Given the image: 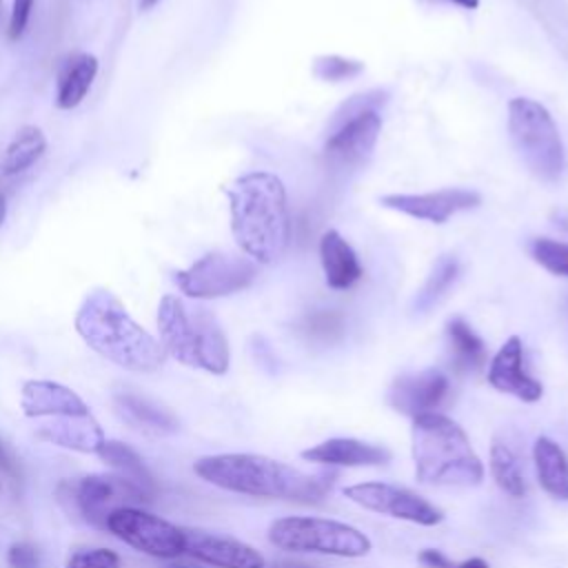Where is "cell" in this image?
Instances as JSON below:
<instances>
[{
  "label": "cell",
  "mask_w": 568,
  "mask_h": 568,
  "mask_svg": "<svg viewBox=\"0 0 568 568\" xmlns=\"http://www.w3.org/2000/svg\"><path fill=\"white\" fill-rule=\"evenodd\" d=\"M231 233L255 264H275L291 240L286 189L275 173L251 171L226 186Z\"/></svg>",
  "instance_id": "cell-1"
},
{
  "label": "cell",
  "mask_w": 568,
  "mask_h": 568,
  "mask_svg": "<svg viewBox=\"0 0 568 568\" xmlns=\"http://www.w3.org/2000/svg\"><path fill=\"white\" fill-rule=\"evenodd\" d=\"M193 470L206 484L229 493L302 504L322 501L335 481V473H304L257 453L206 455L193 464Z\"/></svg>",
  "instance_id": "cell-2"
},
{
  "label": "cell",
  "mask_w": 568,
  "mask_h": 568,
  "mask_svg": "<svg viewBox=\"0 0 568 568\" xmlns=\"http://www.w3.org/2000/svg\"><path fill=\"white\" fill-rule=\"evenodd\" d=\"M75 331L89 348L131 373H155L164 364L162 344L142 328L106 288H93L75 313Z\"/></svg>",
  "instance_id": "cell-3"
},
{
  "label": "cell",
  "mask_w": 568,
  "mask_h": 568,
  "mask_svg": "<svg viewBox=\"0 0 568 568\" xmlns=\"http://www.w3.org/2000/svg\"><path fill=\"white\" fill-rule=\"evenodd\" d=\"M410 453L419 484L470 488L484 481V464L473 450L468 435L442 413L413 417Z\"/></svg>",
  "instance_id": "cell-4"
},
{
  "label": "cell",
  "mask_w": 568,
  "mask_h": 568,
  "mask_svg": "<svg viewBox=\"0 0 568 568\" xmlns=\"http://www.w3.org/2000/svg\"><path fill=\"white\" fill-rule=\"evenodd\" d=\"M160 344L166 355L184 366L224 375L231 364L229 339L217 317L178 295H164L158 304Z\"/></svg>",
  "instance_id": "cell-5"
},
{
  "label": "cell",
  "mask_w": 568,
  "mask_h": 568,
  "mask_svg": "<svg viewBox=\"0 0 568 568\" xmlns=\"http://www.w3.org/2000/svg\"><path fill=\"white\" fill-rule=\"evenodd\" d=\"M508 135L524 166L541 182H557L566 169L561 133L550 111L532 98L508 102Z\"/></svg>",
  "instance_id": "cell-6"
},
{
  "label": "cell",
  "mask_w": 568,
  "mask_h": 568,
  "mask_svg": "<svg viewBox=\"0 0 568 568\" xmlns=\"http://www.w3.org/2000/svg\"><path fill=\"white\" fill-rule=\"evenodd\" d=\"M268 541L288 552L364 557L371 539L355 526L324 517H282L268 528Z\"/></svg>",
  "instance_id": "cell-7"
},
{
  "label": "cell",
  "mask_w": 568,
  "mask_h": 568,
  "mask_svg": "<svg viewBox=\"0 0 568 568\" xmlns=\"http://www.w3.org/2000/svg\"><path fill=\"white\" fill-rule=\"evenodd\" d=\"M375 93L355 95L353 102L342 106L346 115L339 120L337 129L324 144V160L333 169H359L373 155L382 131V115L377 104L382 102L379 98H384L379 95L377 100H371Z\"/></svg>",
  "instance_id": "cell-8"
},
{
  "label": "cell",
  "mask_w": 568,
  "mask_h": 568,
  "mask_svg": "<svg viewBox=\"0 0 568 568\" xmlns=\"http://www.w3.org/2000/svg\"><path fill=\"white\" fill-rule=\"evenodd\" d=\"M257 266L246 255L213 251L173 275L175 286L191 300H215L248 288Z\"/></svg>",
  "instance_id": "cell-9"
},
{
  "label": "cell",
  "mask_w": 568,
  "mask_h": 568,
  "mask_svg": "<svg viewBox=\"0 0 568 568\" xmlns=\"http://www.w3.org/2000/svg\"><path fill=\"white\" fill-rule=\"evenodd\" d=\"M106 530L138 552L158 559H175L184 552V528L133 506L115 508L106 517Z\"/></svg>",
  "instance_id": "cell-10"
},
{
  "label": "cell",
  "mask_w": 568,
  "mask_h": 568,
  "mask_svg": "<svg viewBox=\"0 0 568 568\" xmlns=\"http://www.w3.org/2000/svg\"><path fill=\"white\" fill-rule=\"evenodd\" d=\"M344 495L346 499H351L353 504L366 510L413 521L419 526H437L444 521L442 508H437L435 504H430L428 499L419 497L417 493L404 486H395L386 481H364V484L346 486Z\"/></svg>",
  "instance_id": "cell-11"
},
{
  "label": "cell",
  "mask_w": 568,
  "mask_h": 568,
  "mask_svg": "<svg viewBox=\"0 0 568 568\" xmlns=\"http://www.w3.org/2000/svg\"><path fill=\"white\" fill-rule=\"evenodd\" d=\"M64 490H69V499L73 508L82 515L84 521H89L95 528L106 530V517L122 508L126 501H149L151 497L144 495L138 486L131 481L118 477V475H87L78 481H64Z\"/></svg>",
  "instance_id": "cell-12"
},
{
  "label": "cell",
  "mask_w": 568,
  "mask_h": 568,
  "mask_svg": "<svg viewBox=\"0 0 568 568\" xmlns=\"http://www.w3.org/2000/svg\"><path fill=\"white\" fill-rule=\"evenodd\" d=\"M379 204L415 220L444 224L462 211L477 209L481 204V195L475 189L446 186L426 193H388L379 197Z\"/></svg>",
  "instance_id": "cell-13"
},
{
  "label": "cell",
  "mask_w": 568,
  "mask_h": 568,
  "mask_svg": "<svg viewBox=\"0 0 568 568\" xmlns=\"http://www.w3.org/2000/svg\"><path fill=\"white\" fill-rule=\"evenodd\" d=\"M184 552L215 568H266V559L253 546L195 528H184Z\"/></svg>",
  "instance_id": "cell-14"
},
{
  "label": "cell",
  "mask_w": 568,
  "mask_h": 568,
  "mask_svg": "<svg viewBox=\"0 0 568 568\" xmlns=\"http://www.w3.org/2000/svg\"><path fill=\"white\" fill-rule=\"evenodd\" d=\"M488 384L506 395H513L521 402H537L544 393L539 379L526 373L524 368V342L519 335H510L488 364Z\"/></svg>",
  "instance_id": "cell-15"
},
{
  "label": "cell",
  "mask_w": 568,
  "mask_h": 568,
  "mask_svg": "<svg viewBox=\"0 0 568 568\" xmlns=\"http://www.w3.org/2000/svg\"><path fill=\"white\" fill-rule=\"evenodd\" d=\"M448 375L437 368L402 375L388 388V404L408 417L435 413L448 395Z\"/></svg>",
  "instance_id": "cell-16"
},
{
  "label": "cell",
  "mask_w": 568,
  "mask_h": 568,
  "mask_svg": "<svg viewBox=\"0 0 568 568\" xmlns=\"http://www.w3.org/2000/svg\"><path fill=\"white\" fill-rule=\"evenodd\" d=\"M20 406L31 419L91 415L89 406L75 390L51 379H27L20 390Z\"/></svg>",
  "instance_id": "cell-17"
},
{
  "label": "cell",
  "mask_w": 568,
  "mask_h": 568,
  "mask_svg": "<svg viewBox=\"0 0 568 568\" xmlns=\"http://www.w3.org/2000/svg\"><path fill=\"white\" fill-rule=\"evenodd\" d=\"M302 459L320 466H382L390 462V450L355 437H333L302 450Z\"/></svg>",
  "instance_id": "cell-18"
},
{
  "label": "cell",
  "mask_w": 568,
  "mask_h": 568,
  "mask_svg": "<svg viewBox=\"0 0 568 568\" xmlns=\"http://www.w3.org/2000/svg\"><path fill=\"white\" fill-rule=\"evenodd\" d=\"M320 262L324 282L333 291H346L355 286L364 275L357 253L335 229H326L320 237Z\"/></svg>",
  "instance_id": "cell-19"
},
{
  "label": "cell",
  "mask_w": 568,
  "mask_h": 568,
  "mask_svg": "<svg viewBox=\"0 0 568 568\" xmlns=\"http://www.w3.org/2000/svg\"><path fill=\"white\" fill-rule=\"evenodd\" d=\"M36 435L49 444L78 450V453H100L104 439V433L100 424L91 417H58L47 424H42Z\"/></svg>",
  "instance_id": "cell-20"
},
{
  "label": "cell",
  "mask_w": 568,
  "mask_h": 568,
  "mask_svg": "<svg viewBox=\"0 0 568 568\" xmlns=\"http://www.w3.org/2000/svg\"><path fill=\"white\" fill-rule=\"evenodd\" d=\"M98 73V58L91 53H75L60 67L55 82V106L75 109L89 93Z\"/></svg>",
  "instance_id": "cell-21"
},
{
  "label": "cell",
  "mask_w": 568,
  "mask_h": 568,
  "mask_svg": "<svg viewBox=\"0 0 568 568\" xmlns=\"http://www.w3.org/2000/svg\"><path fill=\"white\" fill-rule=\"evenodd\" d=\"M532 462L539 486L555 499L568 501V455L550 437H537Z\"/></svg>",
  "instance_id": "cell-22"
},
{
  "label": "cell",
  "mask_w": 568,
  "mask_h": 568,
  "mask_svg": "<svg viewBox=\"0 0 568 568\" xmlns=\"http://www.w3.org/2000/svg\"><path fill=\"white\" fill-rule=\"evenodd\" d=\"M446 339L453 371L468 373L481 368L486 362V344L464 317H453L446 322Z\"/></svg>",
  "instance_id": "cell-23"
},
{
  "label": "cell",
  "mask_w": 568,
  "mask_h": 568,
  "mask_svg": "<svg viewBox=\"0 0 568 568\" xmlns=\"http://www.w3.org/2000/svg\"><path fill=\"white\" fill-rule=\"evenodd\" d=\"M102 457V462L106 466H111L115 470L118 477L131 481L133 486H138L144 495H153L155 490V484H153V477L149 473V468L144 466L142 457L126 444L122 442H115V439H106L98 453Z\"/></svg>",
  "instance_id": "cell-24"
},
{
  "label": "cell",
  "mask_w": 568,
  "mask_h": 568,
  "mask_svg": "<svg viewBox=\"0 0 568 568\" xmlns=\"http://www.w3.org/2000/svg\"><path fill=\"white\" fill-rule=\"evenodd\" d=\"M47 151V138L38 126H22L4 149L2 173L18 175L31 169Z\"/></svg>",
  "instance_id": "cell-25"
},
{
  "label": "cell",
  "mask_w": 568,
  "mask_h": 568,
  "mask_svg": "<svg viewBox=\"0 0 568 568\" xmlns=\"http://www.w3.org/2000/svg\"><path fill=\"white\" fill-rule=\"evenodd\" d=\"M490 475L495 484L510 497L519 499L526 495V477L521 459L508 442L495 439L490 446Z\"/></svg>",
  "instance_id": "cell-26"
},
{
  "label": "cell",
  "mask_w": 568,
  "mask_h": 568,
  "mask_svg": "<svg viewBox=\"0 0 568 568\" xmlns=\"http://www.w3.org/2000/svg\"><path fill=\"white\" fill-rule=\"evenodd\" d=\"M457 277H459V262H457V257L455 255H442L433 264L424 286L417 291L413 308L417 313H426L428 308H433L446 295V291L457 282Z\"/></svg>",
  "instance_id": "cell-27"
},
{
  "label": "cell",
  "mask_w": 568,
  "mask_h": 568,
  "mask_svg": "<svg viewBox=\"0 0 568 568\" xmlns=\"http://www.w3.org/2000/svg\"><path fill=\"white\" fill-rule=\"evenodd\" d=\"M115 402H118V408L124 415H129L133 422L146 426V428L164 430V433L178 430V419L166 408L153 404L146 397H140V395H133V393H120L115 397Z\"/></svg>",
  "instance_id": "cell-28"
},
{
  "label": "cell",
  "mask_w": 568,
  "mask_h": 568,
  "mask_svg": "<svg viewBox=\"0 0 568 568\" xmlns=\"http://www.w3.org/2000/svg\"><path fill=\"white\" fill-rule=\"evenodd\" d=\"M528 253L550 275L568 277V242L552 237H532L528 242Z\"/></svg>",
  "instance_id": "cell-29"
},
{
  "label": "cell",
  "mask_w": 568,
  "mask_h": 568,
  "mask_svg": "<svg viewBox=\"0 0 568 568\" xmlns=\"http://www.w3.org/2000/svg\"><path fill=\"white\" fill-rule=\"evenodd\" d=\"M364 71V62L342 58V55H320L313 62V75L324 82H342L359 75Z\"/></svg>",
  "instance_id": "cell-30"
},
{
  "label": "cell",
  "mask_w": 568,
  "mask_h": 568,
  "mask_svg": "<svg viewBox=\"0 0 568 568\" xmlns=\"http://www.w3.org/2000/svg\"><path fill=\"white\" fill-rule=\"evenodd\" d=\"M64 568H120V555L111 548H84L73 552Z\"/></svg>",
  "instance_id": "cell-31"
},
{
  "label": "cell",
  "mask_w": 568,
  "mask_h": 568,
  "mask_svg": "<svg viewBox=\"0 0 568 568\" xmlns=\"http://www.w3.org/2000/svg\"><path fill=\"white\" fill-rule=\"evenodd\" d=\"M33 4H36V0H13L11 16H9V29H7L11 42H18L24 36Z\"/></svg>",
  "instance_id": "cell-32"
},
{
  "label": "cell",
  "mask_w": 568,
  "mask_h": 568,
  "mask_svg": "<svg viewBox=\"0 0 568 568\" xmlns=\"http://www.w3.org/2000/svg\"><path fill=\"white\" fill-rule=\"evenodd\" d=\"M339 328H342V320H339L337 313H331V311L315 313V315H311L308 322H306V331H308L311 335H315V337H322V339L337 335Z\"/></svg>",
  "instance_id": "cell-33"
},
{
  "label": "cell",
  "mask_w": 568,
  "mask_h": 568,
  "mask_svg": "<svg viewBox=\"0 0 568 568\" xmlns=\"http://www.w3.org/2000/svg\"><path fill=\"white\" fill-rule=\"evenodd\" d=\"M7 561L11 568H40L38 548L29 541H16L9 546Z\"/></svg>",
  "instance_id": "cell-34"
},
{
  "label": "cell",
  "mask_w": 568,
  "mask_h": 568,
  "mask_svg": "<svg viewBox=\"0 0 568 568\" xmlns=\"http://www.w3.org/2000/svg\"><path fill=\"white\" fill-rule=\"evenodd\" d=\"M419 561H422L424 566H428V568H455V564H453L444 552H439V550H435V548L422 550V552H419Z\"/></svg>",
  "instance_id": "cell-35"
},
{
  "label": "cell",
  "mask_w": 568,
  "mask_h": 568,
  "mask_svg": "<svg viewBox=\"0 0 568 568\" xmlns=\"http://www.w3.org/2000/svg\"><path fill=\"white\" fill-rule=\"evenodd\" d=\"M0 470L7 473V475H16V462H13V457L7 453V448L2 446V442H0Z\"/></svg>",
  "instance_id": "cell-36"
},
{
  "label": "cell",
  "mask_w": 568,
  "mask_h": 568,
  "mask_svg": "<svg viewBox=\"0 0 568 568\" xmlns=\"http://www.w3.org/2000/svg\"><path fill=\"white\" fill-rule=\"evenodd\" d=\"M455 568H488V564L481 557H470V559L457 564Z\"/></svg>",
  "instance_id": "cell-37"
},
{
  "label": "cell",
  "mask_w": 568,
  "mask_h": 568,
  "mask_svg": "<svg viewBox=\"0 0 568 568\" xmlns=\"http://www.w3.org/2000/svg\"><path fill=\"white\" fill-rule=\"evenodd\" d=\"M273 568H313V566L302 564V561H277Z\"/></svg>",
  "instance_id": "cell-38"
},
{
  "label": "cell",
  "mask_w": 568,
  "mask_h": 568,
  "mask_svg": "<svg viewBox=\"0 0 568 568\" xmlns=\"http://www.w3.org/2000/svg\"><path fill=\"white\" fill-rule=\"evenodd\" d=\"M453 4H457V7H462V9H477L479 7V0H450Z\"/></svg>",
  "instance_id": "cell-39"
},
{
  "label": "cell",
  "mask_w": 568,
  "mask_h": 568,
  "mask_svg": "<svg viewBox=\"0 0 568 568\" xmlns=\"http://www.w3.org/2000/svg\"><path fill=\"white\" fill-rule=\"evenodd\" d=\"M164 568H204V566H197V564H186V561H171V564H166Z\"/></svg>",
  "instance_id": "cell-40"
},
{
  "label": "cell",
  "mask_w": 568,
  "mask_h": 568,
  "mask_svg": "<svg viewBox=\"0 0 568 568\" xmlns=\"http://www.w3.org/2000/svg\"><path fill=\"white\" fill-rule=\"evenodd\" d=\"M155 2H158V0H140V9L146 11V9H151Z\"/></svg>",
  "instance_id": "cell-41"
},
{
  "label": "cell",
  "mask_w": 568,
  "mask_h": 568,
  "mask_svg": "<svg viewBox=\"0 0 568 568\" xmlns=\"http://www.w3.org/2000/svg\"><path fill=\"white\" fill-rule=\"evenodd\" d=\"M2 220H4V195L0 191V224H2Z\"/></svg>",
  "instance_id": "cell-42"
}]
</instances>
